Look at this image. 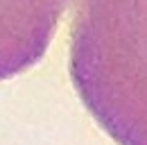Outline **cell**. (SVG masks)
Segmentation results:
<instances>
[{"label": "cell", "mask_w": 147, "mask_h": 145, "mask_svg": "<svg viewBox=\"0 0 147 145\" xmlns=\"http://www.w3.org/2000/svg\"><path fill=\"white\" fill-rule=\"evenodd\" d=\"M68 70L118 145H147V0H73Z\"/></svg>", "instance_id": "obj_1"}, {"label": "cell", "mask_w": 147, "mask_h": 145, "mask_svg": "<svg viewBox=\"0 0 147 145\" xmlns=\"http://www.w3.org/2000/svg\"><path fill=\"white\" fill-rule=\"evenodd\" d=\"M73 0H0V82L14 79L45 57Z\"/></svg>", "instance_id": "obj_2"}]
</instances>
